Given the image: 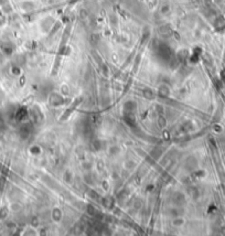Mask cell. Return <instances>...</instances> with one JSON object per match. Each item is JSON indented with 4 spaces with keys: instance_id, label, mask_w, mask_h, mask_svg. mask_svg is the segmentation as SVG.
<instances>
[{
    "instance_id": "cell-1",
    "label": "cell",
    "mask_w": 225,
    "mask_h": 236,
    "mask_svg": "<svg viewBox=\"0 0 225 236\" xmlns=\"http://www.w3.org/2000/svg\"><path fill=\"white\" fill-rule=\"evenodd\" d=\"M81 102H82V97L76 98V99H75V101L73 102L72 106L70 107L69 109H67L66 112H65V113L63 114V116H62V118H61V120H65V119H67V118H69V116L71 115V114H72V112L75 109V108H76V107H77V105H78L80 103H81Z\"/></svg>"
}]
</instances>
